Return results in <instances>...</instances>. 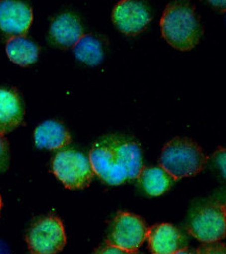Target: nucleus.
Masks as SVG:
<instances>
[{"instance_id": "1", "label": "nucleus", "mask_w": 226, "mask_h": 254, "mask_svg": "<svg viewBox=\"0 0 226 254\" xmlns=\"http://www.w3.org/2000/svg\"><path fill=\"white\" fill-rule=\"evenodd\" d=\"M89 160L95 174L111 186L137 179L143 169L139 144L118 134L105 135L97 141L90 151Z\"/></svg>"}, {"instance_id": "2", "label": "nucleus", "mask_w": 226, "mask_h": 254, "mask_svg": "<svg viewBox=\"0 0 226 254\" xmlns=\"http://www.w3.org/2000/svg\"><path fill=\"white\" fill-rule=\"evenodd\" d=\"M160 31L168 43L180 51L195 47L203 35V26L195 6L187 1L171 2L160 19Z\"/></svg>"}, {"instance_id": "3", "label": "nucleus", "mask_w": 226, "mask_h": 254, "mask_svg": "<svg viewBox=\"0 0 226 254\" xmlns=\"http://www.w3.org/2000/svg\"><path fill=\"white\" fill-rule=\"evenodd\" d=\"M208 163V156L201 147L189 137H174L161 151L160 167L176 181L200 173Z\"/></svg>"}, {"instance_id": "4", "label": "nucleus", "mask_w": 226, "mask_h": 254, "mask_svg": "<svg viewBox=\"0 0 226 254\" xmlns=\"http://www.w3.org/2000/svg\"><path fill=\"white\" fill-rule=\"evenodd\" d=\"M189 234L202 243L218 242L226 234V207L211 201L194 208L187 221Z\"/></svg>"}, {"instance_id": "5", "label": "nucleus", "mask_w": 226, "mask_h": 254, "mask_svg": "<svg viewBox=\"0 0 226 254\" xmlns=\"http://www.w3.org/2000/svg\"><path fill=\"white\" fill-rule=\"evenodd\" d=\"M52 172L70 190L87 188L95 177L89 157L74 149H63L55 155Z\"/></svg>"}, {"instance_id": "6", "label": "nucleus", "mask_w": 226, "mask_h": 254, "mask_svg": "<svg viewBox=\"0 0 226 254\" xmlns=\"http://www.w3.org/2000/svg\"><path fill=\"white\" fill-rule=\"evenodd\" d=\"M26 242L31 254H56L66 245V234L60 218L46 216L29 227Z\"/></svg>"}, {"instance_id": "7", "label": "nucleus", "mask_w": 226, "mask_h": 254, "mask_svg": "<svg viewBox=\"0 0 226 254\" xmlns=\"http://www.w3.org/2000/svg\"><path fill=\"white\" fill-rule=\"evenodd\" d=\"M147 229L141 217L119 211L112 221L106 243L126 251L136 253L146 240Z\"/></svg>"}, {"instance_id": "8", "label": "nucleus", "mask_w": 226, "mask_h": 254, "mask_svg": "<svg viewBox=\"0 0 226 254\" xmlns=\"http://www.w3.org/2000/svg\"><path fill=\"white\" fill-rule=\"evenodd\" d=\"M112 18L116 27L127 36H137L142 33L151 21L146 5L134 0L118 2L113 9Z\"/></svg>"}, {"instance_id": "9", "label": "nucleus", "mask_w": 226, "mask_h": 254, "mask_svg": "<svg viewBox=\"0 0 226 254\" xmlns=\"http://www.w3.org/2000/svg\"><path fill=\"white\" fill-rule=\"evenodd\" d=\"M31 7L21 1H0V29L14 37H24L32 23Z\"/></svg>"}, {"instance_id": "10", "label": "nucleus", "mask_w": 226, "mask_h": 254, "mask_svg": "<svg viewBox=\"0 0 226 254\" xmlns=\"http://www.w3.org/2000/svg\"><path fill=\"white\" fill-rule=\"evenodd\" d=\"M146 239L152 254H174L188 247L186 236L169 223H160L149 227Z\"/></svg>"}, {"instance_id": "11", "label": "nucleus", "mask_w": 226, "mask_h": 254, "mask_svg": "<svg viewBox=\"0 0 226 254\" xmlns=\"http://www.w3.org/2000/svg\"><path fill=\"white\" fill-rule=\"evenodd\" d=\"M24 114V103L18 91L0 87V134H8L18 128Z\"/></svg>"}, {"instance_id": "12", "label": "nucleus", "mask_w": 226, "mask_h": 254, "mask_svg": "<svg viewBox=\"0 0 226 254\" xmlns=\"http://www.w3.org/2000/svg\"><path fill=\"white\" fill-rule=\"evenodd\" d=\"M83 36V27L77 16L71 13L59 15L52 21L49 39L53 45L61 48L74 47Z\"/></svg>"}, {"instance_id": "13", "label": "nucleus", "mask_w": 226, "mask_h": 254, "mask_svg": "<svg viewBox=\"0 0 226 254\" xmlns=\"http://www.w3.org/2000/svg\"><path fill=\"white\" fill-rule=\"evenodd\" d=\"M36 146L40 149H63L71 143V135L65 126L56 120L42 122L34 133Z\"/></svg>"}, {"instance_id": "14", "label": "nucleus", "mask_w": 226, "mask_h": 254, "mask_svg": "<svg viewBox=\"0 0 226 254\" xmlns=\"http://www.w3.org/2000/svg\"><path fill=\"white\" fill-rule=\"evenodd\" d=\"M138 179L144 192L151 197L165 194L176 182V179L161 167H143Z\"/></svg>"}, {"instance_id": "15", "label": "nucleus", "mask_w": 226, "mask_h": 254, "mask_svg": "<svg viewBox=\"0 0 226 254\" xmlns=\"http://www.w3.org/2000/svg\"><path fill=\"white\" fill-rule=\"evenodd\" d=\"M6 54L13 63L26 67L38 61L39 47L25 37H12L6 43Z\"/></svg>"}, {"instance_id": "16", "label": "nucleus", "mask_w": 226, "mask_h": 254, "mask_svg": "<svg viewBox=\"0 0 226 254\" xmlns=\"http://www.w3.org/2000/svg\"><path fill=\"white\" fill-rule=\"evenodd\" d=\"M74 56L85 65L98 66L103 60L102 43L93 35H83L73 47Z\"/></svg>"}, {"instance_id": "17", "label": "nucleus", "mask_w": 226, "mask_h": 254, "mask_svg": "<svg viewBox=\"0 0 226 254\" xmlns=\"http://www.w3.org/2000/svg\"><path fill=\"white\" fill-rule=\"evenodd\" d=\"M10 164L9 143L4 135L0 134V174L7 171Z\"/></svg>"}, {"instance_id": "18", "label": "nucleus", "mask_w": 226, "mask_h": 254, "mask_svg": "<svg viewBox=\"0 0 226 254\" xmlns=\"http://www.w3.org/2000/svg\"><path fill=\"white\" fill-rule=\"evenodd\" d=\"M197 254H226V246L221 241L213 243H203L197 250Z\"/></svg>"}, {"instance_id": "19", "label": "nucleus", "mask_w": 226, "mask_h": 254, "mask_svg": "<svg viewBox=\"0 0 226 254\" xmlns=\"http://www.w3.org/2000/svg\"><path fill=\"white\" fill-rule=\"evenodd\" d=\"M92 254H135V253L126 251L124 249L116 247L114 245L109 244V243L104 242L103 244L97 248Z\"/></svg>"}, {"instance_id": "20", "label": "nucleus", "mask_w": 226, "mask_h": 254, "mask_svg": "<svg viewBox=\"0 0 226 254\" xmlns=\"http://www.w3.org/2000/svg\"><path fill=\"white\" fill-rule=\"evenodd\" d=\"M214 162L219 168V170L222 171L223 177H225V149L224 148H219V149L214 154Z\"/></svg>"}, {"instance_id": "21", "label": "nucleus", "mask_w": 226, "mask_h": 254, "mask_svg": "<svg viewBox=\"0 0 226 254\" xmlns=\"http://www.w3.org/2000/svg\"><path fill=\"white\" fill-rule=\"evenodd\" d=\"M0 254H10L7 244L3 241H0Z\"/></svg>"}, {"instance_id": "22", "label": "nucleus", "mask_w": 226, "mask_h": 254, "mask_svg": "<svg viewBox=\"0 0 226 254\" xmlns=\"http://www.w3.org/2000/svg\"><path fill=\"white\" fill-rule=\"evenodd\" d=\"M174 254H197V252H196L195 249L186 247V248H184V249H181V250L177 251V252L174 253Z\"/></svg>"}, {"instance_id": "23", "label": "nucleus", "mask_w": 226, "mask_h": 254, "mask_svg": "<svg viewBox=\"0 0 226 254\" xmlns=\"http://www.w3.org/2000/svg\"><path fill=\"white\" fill-rule=\"evenodd\" d=\"M2 206H3V202H2V198H1V195H0V213H1Z\"/></svg>"}]
</instances>
